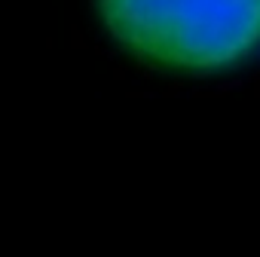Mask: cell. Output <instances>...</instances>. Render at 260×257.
Instances as JSON below:
<instances>
[{
  "instance_id": "obj_1",
  "label": "cell",
  "mask_w": 260,
  "mask_h": 257,
  "mask_svg": "<svg viewBox=\"0 0 260 257\" xmlns=\"http://www.w3.org/2000/svg\"><path fill=\"white\" fill-rule=\"evenodd\" d=\"M98 16L147 68L223 74L260 58V0H104Z\"/></svg>"
}]
</instances>
